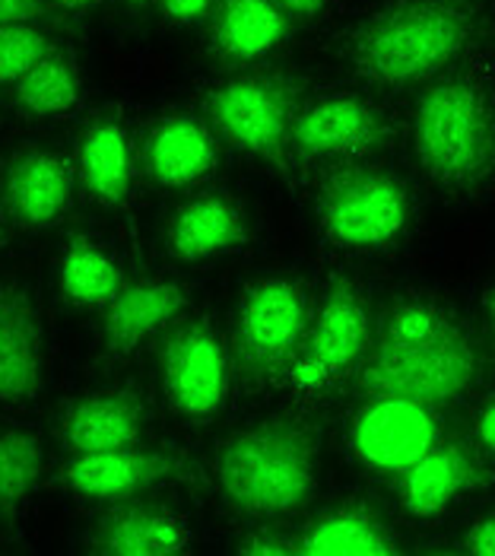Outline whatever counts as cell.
I'll use <instances>...</instances> for the list:
<instances>
[{"label":"cell","instance_id":"6da1fadb","mask_svg":"<svg viewBox=\"0 0 495 556\" xmlns=\"http://www.w3.org/2000/svg\"><path fill=\"white\" fill-rule=\"evenodd\" d=\"M480 376L483 350L467 321L448 302L412 293L394 302L371 331L359 388L448 407L464 401Z\"/></svg>","mask_w":495,"mask_h":556},{"label":"cell","instance_id":"7a4b0ae2","mask_svg":"<svg viewBox=\"0 0 495 556\" xmlns=\"http://www.w3.org/2000/svg\"><path fill=\"white\" fill-rule=\"evenodd\" d=\"M483 10L486 0H397L359 20L340 58L378 89L432 80L477 39Z\"/></svg>","mask_w":495,"mask_h":556},{"label":"cell","instance_id":"3957f363","mask_svg":"<svg viewBox=\"0 0 495 556\" xmlns=\"http://www.w3.org/2000/svg\"><path fill=\"white\" fill-rule=\"evenodd\" d=\"M419 175L448 198L495 191V84L467 71L432 84L410 118Z\"/></svg>","mask_w":495,"mask_h":556},{"label":"cell","instance_id":"277c9868","mask_svg":"<svg viewBox=\"0 0 495 556\" xmlns=\"http://www.w3.org/2000/svg\"><path fill=\"white\" fill-rule=\"evenodd\" d=\"M216 483L242 513L287 518L299 513L315 493V439L289 420L242 429L216 452Z\"/></svg>","mask_w":495,"mask_h":556},{"label":"cell","instance_id":"5b68a950","mask_svg":"<svg viewBox=\"0 0 495 556\" xmlns=\"http://www.w3.org/2000/svg\"><path fill=\"white\" fill-rule=\"evenodd\" d=\"M318 232L330 252L375 255L397 245L412 219L407 185L388 172L350 169L318 194Z\"/></svg>","mask_w":495,"mask_h":556},{"label":"cell","instance_id":"8992f818","mask_svg":"<svg viewBox=\"0 0 495 556\" xmlns=\"http://www.w3.org/2000/svg\"><path fill=\"white\" fill-rule=\"evenodd\" d=\"M369 300L356 283L330 287L325 302L312 312L302 346L287 369V388L295 401H315L359 372L371 343Z\"/></svg>","mask_w":495,"mask_h":556},{"label":"cell","instance_id":"52a82bcc","mask_svg":"<svg viewBox=\"0 0 495 556\" xmlns=\"http://www.w3.org/2000/svg\"><path fill=\"white\" fill-rule=\"evenodd\" d=\"M312 321V300L289 277L257 280L239 305L236 353L254 379H270L292 366Z\"/></svg>","mask_w":495,"mask_h":556},{"label":"cell","instance_id":"ba28073f","mask_svg":"<svg viewBox=\"0 0 495 556\" xmlns=\"http://www.w3.org/2000/svg\"><path fill=\"white\" fill-rule=\"evenodd\" d=\"M442 442L439 407L397 397L369 394L346 427V445L359 465L378 473H401L412 468L426 452Z\"/></svg>","mask_w":495,"mask_h":556},{"label":"cell","instance_id":"9c48e42d","mask_svg":"<svg viewBox=\"0 0 495 556\" xmlns=\"http://www.w3.org/2000/svg\"><path fill=\"white\" fill-rule=\"evenodd\" d=\"M388 137L378 109L353 92H325L305 102L289 130V153L305 163L366 156Z\"/></svg>","mask_w":495,"mask_h":556},{"label":"cell","instance_id":"30bf717a","mask_svg":"<svg viewBox=\"0 0 495 556\" xmlns=\"http://www.w3.org/2000/svg\"><path fill=\"white\" fill-rule=\"evenodd\" d=\"M210 115L216 128L254 156L280 160L289 150L292 130V96L280 80L242 77L229 80L210 96Z\"/></svg>","mask_w":495,"mask_h":556},{"label":"cell","instance_id":"8fae6325","mask_svg":"<svg viewBox=\"0 0 495 556\" xmlns=\"http://www.w3.org/2000/svg\"><path fill=\"white\" fill-rule=\"evenodd\" d=\"M165 397L175 414L188 420H210L229 401V356L206 325L181 328L163 356Z\"/></svg>","mask_w":495,"mask_h":556},{"label":"cell","instance_id":"7c38bea8","mask_svg":"<svg viewBox=\"0 0 495 556\" xmlns=\"http://www.w3.org/2000/svg\"><path fill=\"white\" fill-rule=\"evenodd\" d=\"M480 455L457 445L439 442L412 468L401 473V506L412 518H439L464 503L480 486Z\"/></svg>","mask_w":495,"mask_h":556},{"label":"cell","instance_id":"4fadbf2b","mask_svg":"<svg viewBox=\"0 0 495 556\" xmlns=\"http://www.w3.org/2000/svg\"><path fill=\"white\" fill-rule=\"evenodd\" d=\"M45 379V338L33 300L0 283V401H29Z\"/></svg>","mask_w":495,"mask_h":556},{"label":"cell","instance_id":"5bb4252c","mask_svg":"<svg viewBox=\"0 0 495 556\" xmlns=\"http://www.w3.org/2000/svg\"><path fill=\"white\" fill-rule=\"evenodd\" d=\"M168 473H175V462L153 452H137L134 445L77 455L64 471L61 483L86 500H124L130 493L150 490Z\"/></svg>","mask_w":495,"mask_h":556},{"label":"cell","instance_id":"9a60e30c","mask_svg":"<svg viewBox=\"0 0 495 556\" xmlns=\"http://www.w3.org/2000/svg\"><path fill=\"white\" fill-rule=\"evenodd\" d=\"M185 302L188 300L181 287L165 280H143L118 290V296L109 302V315H105L109 353L124 356L143 341H150L153 334H160L181 315Z\"/></svg>","mask_w":495,"mask_h":556},{"label":"cell","instance_id":"2e32d148","mask_svg":"<svg viewBox=\"0 0 495 556\" xmlns=\"http://www.w3.org/2000/svg\"><path fill=\"white\" fill-rule=\"evenodd\" d=\"M245 239V216L226 198H198L185 204L168 226V249L181 261L229 255Z\"/></svg>","mask_w":495,"mask_h":556},{"label":"cell","instance_id":"e0dca14e","mask_svg":"<svg viewBox=\"0 0 495 556\" xmlns=\"http://www.w3.org/2000/svg\"><path fill=\"white\" fill-rule=\"evenodd\" d=\"M191 541L185 518L156 506H137L105 515L96 528V551L109 556L181 554Z\"/></svg>","mask_w":495,"mask_h":556},{"label":"cell","instance_id":"ac0fdd59","mask_svg":"<svg viewBox=\"0 0 495 556\" xmlns=\"http://www.w3.org/2000/svg\"><path fill=\"white\" fill-rule=\"evenodd\" d=\"M71 169L58 153H29L13 166L7 181L10 211L26 226H48L61 219L71 207Z\"/></svg>","mask_w":495,"mask_h":556},{"label":"cell","instance_id":"d6986e66","mask_svg":"<svg viewBox=\"0 0 495 556\" xmlns=\"http://www.w3.org/2000/svg\"><path fill=\"white\" fill-rule=\"evenodd\" d=\"M64 445L77 455L134 445L140 435V407L124 394H96L74 404L64 417Z\"/></svg>","mask_w":495,"mask_h":556},{"label":"cell","instance_id":"ffe728a7","mask_svg":"<svg viewBox=\"0 0 495 556\" xmlns=\"http://www.w3.org/2000/svg\"><path fill=\"white\" fill-rule=\"evenodd\" d=\"M150 172L165 188H185L210 175L216 166L213 134L194 118H172L156 128L150 150Z\"/></svg>","mask_w":495,"mask_h":556},{"label":"cell","instance_id":"44dd1931","mask_svg":"<svg viewBox=\"0 0 495 556\" xmlns=\"http://www.w3.org/2000/svg\"><path fill=\"white\" fill-rule=\"evenodd\" d=\"M394 551L388 525L366 509H333L315 518L295 541V554L312 556H384Z\"/></svg>","mask_w":495,"mask_h":556},{"label":"cell","instance_id":"7402d4cb","mask_svg":"<svg viewBox=\"0 0 495 556\" xmlns=\"http://www.w3.org/2000/svg\"><path fill=\"white\" fill-rule=\"evenodd\" d=\"M213 36L226 58H264L287 36V10L277 0H226Z\"/></svg>","mask_w":495,"mask_h":556},{"label":"cell","instance_id":"603a6c76","mask_svg":"<svg viewBox=\"0 0 495 556\" xmlns=\"http://www.w3.org/2000/svg\"><path fill=\"white\" fill-rule=\"evenodd\" d=\"M80 178L92 198L115 204L122 201L134 178V153L122 125H96L80 147Z\"/></svg>","mask_w":495,"mask_h":556},{"label":"cell","instance_id":"cb8c5ba5","mask_svg":"<svg viewBox=\"0 0 495 556\" xmlns=\"http://www.w3.org/2000/svg\"><path fill=\"white\" fill-rule=\"evenodd\" d=\"M61 287L77 305H109L122 290V270L96 242H74L61 257Z\"/></svg>","mask_w":495,"mask_h":556},{"label":"cell","instance_id":"d4e9b609","mask_svg":"<svg viewBox=\"0 0 495 556\" xmlns=\"http://www.w3.org/2000/svg\"><path fill=\"white\" fill-rule=\"evenodd\" d=\"M41 442L26 429H0V515L20 513L41 480Z\"/></svg>","mask_w":495,"mask_h":556},{"label":"cell","instance_id":"484cf974","mask_svg":"<svg viewBox=\"0 0 495 556\" xmlns=\"http://www.w3.org/2000/svg\"><path fill=\"white\" fill-rule=\"evenodd\" d=\"M16 96L29 112L51 118V115H67L77 109L80 84H77V74L71 71L67 61L45 54L39 64L20 80Z\"/></svg>","mask_w":495,"mask_h":556},{"label":"cell","instance_id":"4316f807","mask_svg":"<svg viewBox=\"0 0 495 556\" xmlns=\"http://www.w3.org/2000/svg\"><path fill=\"white\" fill-rule=\"evenodd\" d=\"M45 51L48 45L33 26H0V84H20L45 58Z\"/></svg>","mask_w":495,"mask_h":556},{"label":"cell","instance_id":"83f0119b","mask_svg":"<svg viewBox=\"0 0 495 556\" xmlns=\"http://www.w3.org/2000/svg\"><path fill=\"white\" fill-rule=\"evenodd\" d=\"M464 554L495 556V509L480 515L464 534Z\"/></svg>","mask_w":495,"mask_h":556},{"label":"cell","instance_id":"f1b7e54d","mask_svg":"<svg viewBox=\"0 0 495 556\" xmlns=\"http://www.w3.org/2000/svg\"><path fill=\"white\" fill-rule=\"evenodd\" d=\"M473 442H477L480 455L495 458V394L490 401H483V407L473 420Z\"/></svg>","mask_w":495,"mask_h":556},{"label":"cell","instance_id":"f546056e","mask_svg":"<svg viewBox=\"0 0 495 556\" xmlns=\"http://www.w3.org/2000/svg\"><path fill=\"white\" fill-rule=\"evenodd\" d=\"M39 13V0H0V26L29 23Z\"/></svg>","mask_w":495,"mask_h":556},{"label":"cell","instance_id":"4dcf8cb0","mask_svg":"<svg viewBox=\"0 0 495 556\" xmlns=\"http://www.w3.org/2000/svg\"><path fill=\"white\" fill-rule=\"evenodd\" d=\"M210 7V0H163V10L168 20L175 23H194L201 20Z\"/></svg>","mask_w":495,"mask_h":556},{"label":"cell","instance_id":"1f68e13d","mask_svg":"<svg viewBox=\"0 0 495 556\" xmlns=\"http://www.w3.org/2000/svg\"><path fill=\"white\" fill-rule=\"evenodd\" d=\"M277 3L287 10L289 16H295V20H312V16H318L325 10L328 0H277Z\"/></svg>","mask_w":495,"mask_h":556},{"label":"cell","instance_id":"d6a6232c","mask_svg":"<svg viewBox=\"0 0 495 556\" xmlns=\"http://www.w3.org/2000/svg\"><path fill=\"white\" fill-rule=\"evenodd\" d=\"M54 7H61V10H82V7H92V3H99V0H51Z\"/></svg>","mask_w":495,"mask_h":556},{"label":"cell","instance_id":"836d02e7","mask_svg":"<svg viewBox=\"0 0 495 556\" xmlns=\"http://www.w3.org/2000/svg\"><path fill=\"white\" fill-rule=\"evenodd\" d=\"M486 308H490V321H493V331H495V290L490 293V305H486Z\"/></svg>","mask_w":495,"mask_h":556}]
</instances>
